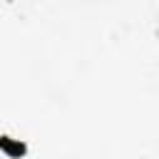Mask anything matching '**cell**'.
<instances>
[{"label": "cell", "instance_id": "obj_1", "mask_svg": "<svg viewBox=\"0 0 159 159\" xmlns=\"http://www.w3.org/2000/svg\"><path fill=\"white\" fill-rule=\"evenodd\" d=\"M0 152H2L7 159H22V157L27 154V144H25L22 139L0 134Z\"/></svg>", "mask_w": 159, "mask_h": 159}]
</instances>
